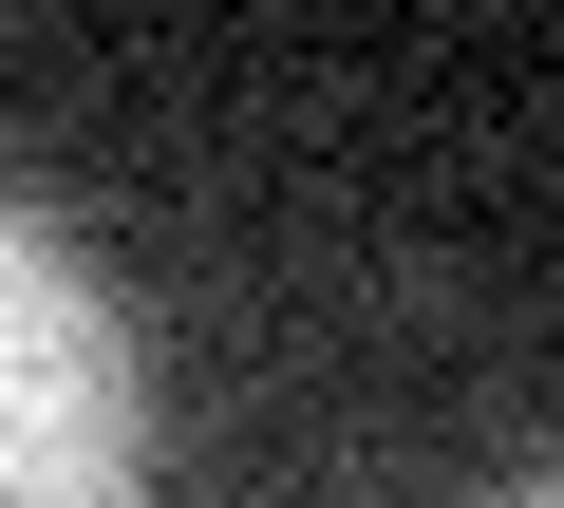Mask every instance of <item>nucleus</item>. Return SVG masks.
Returning a JSON list of instances; mask_svg holds the SVG:
<instances>
[{
  "label": "nucleus",
  "mask_w": 564,
  "mask_h": 508,
  "mask_svg": "<svg viewBox=\"0 0 564 508\" xmlns=\"http://www.w3.org/2000/svg\"><path fill=\"white\" fill-rule=\"evenodd\" d=\"M151 471V377L113 283L39 207H0V508H132Z\"/></svg>",
  "instance_id": "nucleus-1"
},
{
  "label": "nucleus",
  "mask_w": 564,
  "mask_h": 508,
  "mask_svg": "<svg viewBox=\"0 0 564 508\" xmlns=\"http://www.w3.org/2000/svg\"><path fill=\"white\" fill-rule=\"evenodd\" d=\"M489 508H564V471H527V489H489Z\"/></svg>",
  "instance_id": "nucleus-2"
}]
</instances>
